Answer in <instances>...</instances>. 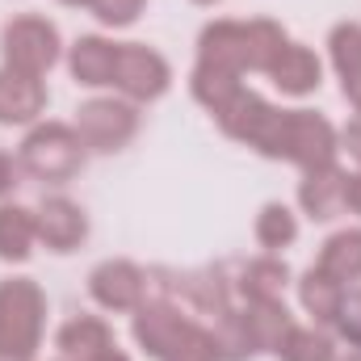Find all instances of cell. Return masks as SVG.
Instances as JSON below:
<instances>
[{"label":"cell","mask_w":361,"mask_h":361,"mask_svg":"<svg viewBox=\"0 0 361 361\" xmlns=\"http://www.w3.org/2000/svg\"><path fill=\"white\" fill-rule=\"evenodd\" d=\"M210 114L223 126V135H231L235 143H244V147H252L269 160H290L302 173L319 169V164H332L336 152H341V135L324 114H315V109H277L244 85Z\"/></svg>","instance_id":"6da1fadb"},{"label":"cell","mask_w":361,"mask_h":361,"mask_svg":"<svg viewBox=\"0 0 361 361\" xmlns=\"http://www.w3.org/2000/svg\"><path fill=\"white\" fill-rule=\"evenodd\" d=\"M286 30L269 17L252 21H210L197 38V68L240 80L244 72H269L277 51L286 47Z\"/></svg>","instance_id":"7a4b0ae2"},{"label":"cell","mask_w":361,"mask_h":361,"mask_svg":"<svg viewBox=\"0 0 361 361\" xmlns=\"http://www.w3.org/2000/svg\"><path fill=\"white\" fill-rule=\"evenodd\" d=\"M130 332H135V345L156 361H219L210 328H202L197 319L180 315V307L173 298L143 302L135 311Z\"/></svg>","instance_id":"3957f363"},{"label":"cell","mask_w":361,"mask_h":361,"mask_svg":"<svg viewBox=\"0 0 361 361\" xmlns=\"http://www.w3.org/2000/svg\"><path fill=\"white\" fill-rule=\"evenodd\" d=\"M47 324V294L34 277H8L0 281V353L34 357L42 345Z\"/></svg>","instance_id":"277c9868"},{"label":"cell","mask_w":361,"mask_h":361,"mask_svg":"<svg viewBox=\"0 0 361 361\" xmlns=\"http://www.w3.org/2000/svg\"><path fill=\"white\" fill-rule=\"evenodd\" d=\"M21 169L30 177L47 180V185H68L72 177H80L85 169V143L76 139L72 126L63 122H42L25 135L21 143Z\"/></svg>","instance_id":"5b68a950"},{"label":"cell","mask_w":361,"mask_h":361,"mask_svg":"<svg viewBox=\"0 0 361 361\" xmlns=\"http://www.w3.org/2000/svg\"><path fill=\"white\" fill-rule=\"evenodd\" d=\"M59 51H63V42H59L55 21H47L38 13H21L0 30V55H4V68H13V72L42 80L59 63Z\"/></svg>","instance_id":"8992f818"},{"label":"cell","mask_w":361,"mask_h":361,"mask_svg":"<svg viewBox=\"0 0 361 361\" xmlns=\"http://www.w3.org/2000/svg\"><path fill=\"white\" fill-rule=\"evenodd\" d=\"M76 139L85 143V152H122L135 135H139V109L135 101H114V97H92L76 109L72 122Z\"/></svg>","instance_id":"52a82bcc"},{"label":"cell","mask_w":361,"mask_h":361,"mask_svg":"<svg viewBox=\"0 0 361 361\" xmlns=\"http://www.w3.org/2000/svg\"><path fill=\"white\" fill-rule=\"evenodd\" d=\"M147 286H160L169 298H185L193 311L219 319L223 311H231V294H235V281L227 277V265H206V269H156L147 273Z\"/></svg>","instance_id":"ba28073f"},{"label":"cell","mask_w":361,"mask_h":361,"mask_svg":"<svg viewBox=\"0 0 361 361\" xmlns=\"http://www.w3.org/2000/svg\"><path fill=\"white\" fill-rule=\"evenodd\" d=\"M173 85V68L160 51L143 47V42H118V59H114V89L126 92L130 101H156Z\"/></svg>","instance_id":"9c48e42d"},{"label":"cell","mask_w":361,"mask_h":361,"mask_svg":"<svg viewBox=\"0 0 361 361\" xmlns=\"http://www.w3.org/2000/svg\"><path fill=\"white\" fill-rule=\"evenodd\" d=\"M89 294L97 307L114 311V315H135L147 302V273L135 261H101L89 273Z\"/></svg>","instance_id":"30bf717a"},{"label":"cell","mask_w":361,"mask_h":361,"mask_svg":"<svg viewBox=\"0 0 361 361\" xmlns=\"http://www.w3.org/2000/svg\"><path fill=\"white\" fill-rule=\"evenodd\" d=\"M34 227L51 252H76L89 235V219L72 197H42V206L34 210Z\"/></svg>","instance_id":"8fae6325"},{"label":"cell","mask_w":361,"mask_h":361,"mask_svg":"<svg viewBox=\"0 0 361 361\" xmlns=\"http://www.w3.org/2000/svg\"><path fill=\"white\" fill-rule=\"evenodd\" d=\"M345 189H349V173L336 160L319 164V169H307L302 180H298V206L307 210V219L328 223L345 210Z\"/></svg>","instance_id":"7c38bea8"},{"label":"cell","mask_w":361,"mask_h":361,"mask_svg":"<svg viewBox=\"0 0 361 361\" xmlns=\"http://www.w3.org/2000/svg\"><path fill=\"white\" fill-rule=\"evenodd\" d=\"M47 109V85L38 76L0 68V126H25Z\"/></svg>","instance_id":"4fadbf2b"},{"label":"cell","mask_w":361,"mask_h":361,"mask_svg":"<svg viewBox=\"0 0 361 361\" xmlns=\"http://www.w3.org/2000/svg\"><path fill=\"white\" fill-rule=\"evenodd\" d=\"M265 76H269L281 92H290V97H307V92H315L324 85V63H319L315 51H307V47H298V42H286V47L277 51V59L269 63Z\"/></svg>","instance_id":"5bb4252c"},{"label":"cell","mask_w":361,"mask_h":361,"mask_svg":"<svg viewBox=\"0 0 361 361\" xmlns=\"http://www.w3.org/2000/svg\"><path fill=\"white\" fill-rule=\"evenodd\" d=\"M114 59H118V42L101 38V34H85L72 42V55H68V68L76 76V85L85 89H105L114 85Z\"/></svg>","instance_id":"9a60e30c"},{"label":"cell","mask_w":361,"mask_h":361,"mask_svg":"<svg viewBox=\"0 0 361 361\" xmlns=\"http://www.w3.org/2000/svg\"><path fill=\"white\" fill-rule=\"evenodd\" d=\"M328 55H332L336 76H341L345 101L361 114V25L357 21H341L328 34Z\"/></svg>","instance_id":"2e32d148"},{"label":"cell","mask_w":361,"mask_h":361,"mask_svg":"<svg viewBox=\"0 0 361 361\" xmlns=\"http://www.w3.org/2000/svg\"><path fill=\"white\" fill-rule=\"evenodd\" d=\"M55 345H59V353L68 361H92V357H101V353H109V349H118L109 324L97 319V315H76V319H68V324L59 328Z\"/></svg>","instance_id":"e0dca14e"},{"label":"cell","mask_w":361,"mask_h":361,"mask_svg":"<svg viewBox=\"0 0 361 361\" xmlns=\"http://www.w3.org/2000/svg\"><path fill=\"white\" fill-rule=\"evenodd\" d=\"M290 286V265L277 261V257H257V261H244L235 273V294L244 302H269L281 298Z\"/></svg>","instance_id":"ac0fdd59"},{"label":"cell","mask_w":361,"mask_h":361,"mask_svg":"<svg viewBox=\"0 0 361 361\" xmlns=\"http://www.w3.org/2000/svg\"><path fill=\"white\" fill-rule=\"evenodd\" d=\"M315 269L328 273V277H332V281H341V286L361 281V227H345V231L328 235V240H324V248H319Z\"/></svg>","instance_id":"d6986e66"},{"label":"cell","mask_w":361,"mask_h":361,"mask_svg":"<svg viewBox=\"0 0 361 361\" xmlns=\"http://www.w3.org/2000/svg\"><path fill=\"white\" fill-rule=\"evenodd\" d=\"M298 298H302L307 315H311L319 328H328V324H336V315H341L345 286H341V281H332L328 273L307 269V273H302V281H298Z\"/></svg>","instance_id":"ffe728a7"},{"label":"cell","mask_w":361,"mask_h":361,"mask_svg":"<svg viewBox=\"0 0 361 361\" xmlns=\"http://www.w3.org/2000/svg\"><path fill=\"white\" fill-rule=\"evenodd\" d=\"M244 319H248V332L257 341V353H273L277 341L294 328L290 311L281 298H269V302H244Z\"/></svg>","instance_id":"44dd1931"},{"label":"cell","mask_w":361,"mask_h":361,"mask_svg":"<svg viewBox=\"0 0 361 361\" xmlns=\"http://www.w3.org/2000/svg\"><path fill=\"white\" fill-rule=\"evenodd\" d=\"M38 227H34V210L25 206H0V261H25L34 252Z\"/></svg>","instance_id":"7402d4cb"},{"label":"cell","mask_w":361,"mask_h":361,"mask_svg":"<svg viewBox=\"0 0 361 361\" xmlns=\"http://www.w3.org/2000/svg\"><path fill=\"white\" fill-rule=\"evenodd\" d=\"M214 336V349H219V361H248L257 357V341L248 332V319H244V307H231L214 319L210 328Z\"/></svg>","instance_id":"603a6c76"},{"label":"cell","mask_w":361,"mask_h":361,"mask_svg":"<svg viewBox=\"0 0 361 361\" xmlns=\"http://www.w3.org/2000/svg\"><path fill=\"white\" fill-rule=\"evenodd\" d=\"M332 353H336V345H332V336L319 324H311V328H298L294 324L277 341V349H273L277 361H332Z\"/></svg>","instance_id":"cb8c5ba5"},{"label":"cell","mask_w":361,"mask_h":361,"mask_svg":"<svg viewBox=\"0 0 361 361\" xmlns=\"http://www.w3.org/2000/svg\"><path fill=\"white\" fill-rule=\"evenodd\" d=\"M294 240H298V219H294V210L281 206V202H265L261 214H257V244L269 248V252H281V248H290Z\"/></svg>","instance_id":"d4e9b609"},{"label":"cell","mask_w":361,"mask_h":361,"mask_svg":"<svg viewBox=\"0 0 361 361\" xmlns=\"http://www.w3.org/2000/svg\"><path fill=\"white\" fill-rule=\"evenodd\" d=\"M89 13L101 21V25L122 30V25H135V21H139L143 0H89Z\"/></svg>","instance_id":"484cf974"},{"label":"cell","mask_w":361,"mask_h":361,"mask_svg":"<svg viewBox=\"0 0 361 361\" xmlns=\"http://www.w3.org/2000/svg\"><path fill=\"white\" fill-rule=\"evenodd\" d=\"M345 341H349V349H357L361 353V290H345V302H341V315H336V324H332Z\"/></svg>","instance_id":"4316f807"},{"label":"cell","mask_w":361,"mask_h":361,"mask_svg":"<svg viewBox=\"0 0 361 361\" xmlns=\"http://www.w3.org/2000/svg\"><path fill=\"white\" fill-rule=\"evenodd\" d=\"M21 185V160H13L8 152H0V202Z\"/></svg>","instance_id":"83f0119b"},{"label":"cell","mask_w":361,"mask_h":361,"mask_svg":"<svg viewBox=\"0 0 361 361\" xmlns=\"http://www.w3.org/2000/svg\"><path fill=\"white\" fill-rule=\"evenodd\" d=\"M341 143H345V152H349V156L361 164V114L349 122V126H345V130H341Z\"/></svg>","instance_id":"f1b7e54d"},{"label":"cell","mask_w":361,"mask_h":361,"mask_svg":"<svg viewBox=\"0 0 361 361\" xmlns=\"http://www.w3.org/2000/svg\"><path fill=\"white\" fill-rule=\"evenodd\" d=\"M345 210L361 214V173H357V177H349V189H345Z\"/></svg>","instance_id":"f546056e"},{"label":"cell","mask_w":361,"mask_h":361,"mask_svg":"<svg viewBox=\"0 0 361 361\" xmlns=\"http://www.w3.org/2000/svg\"><path fill=\"white\" fill-rule=\"evenodd\" d=\"M92 361H130L122 349H109V353H101V357H92Z\"/></svg>","instance_id":"4dcf8cb0"},{"label":"cell","mask_w":361,"mask_h":361,"mask_svg":"<svg viewBox=\"0 0 361 361\" xmlns=\"http://www.w3.org/2000/svg\"><path fill=\"white\" fill-rule=\"evenodd\" d=\"M332 361H361L357 349H349V353H332Z\"/></svg>","instance_id":"1f68e13d"},{"label":"cell","mask_w":361,"mask_h":361,"mask_svg":"<svg viewBox=\"0 0 361 361\" xmlns=\"http://www.w3.org/2000/svg\"><path fill=\"white\" fill-rule=\"evenodd\" d=\"M59 4H72V8H89V0H59Z\"/></svg>","instance_id":"d6a6232c"},{"label":"cell","mask_w":361,"mask_h":361,"mask_svg":"<svg viewBox=\"0 0 361 361\" xmlns=\"http://www.w3.org/2000/svg\"><path fill=\"white\" fill-rule=\"evenodd\" d=\"M0 361H34V357H13V353H0Z\"/></svg>","instance_id":"836d02e7"},{"label":"cell","mask_w":361,"mask_h":361,"mask_svg":"<svg viewBox=\"0 0 361 361\" xmlns=\"http://www.w3.org/2000/svg\"><path fill=\"white\" fill-rule=\"evenodd\" d=\"M193 4H219V0H193Z\"/></svg>","instance_id":"e575fe53"},{"label":"cell","mask_w":361,"mask_h":361,"mask_svg":"<svg viewBox=\"0 0 361 361\" xmlns=\"http://www.w3.org/2000/svg\"><path fill=\"white\" fill-rule=\"evenodd\" d=\"M63 361H68V357H63Z\"/></svg>","instance_id":"d590c367"}]
</instances>
